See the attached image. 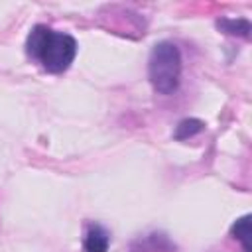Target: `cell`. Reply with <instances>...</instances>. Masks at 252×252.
<instances>
[{"mask_svg": "<svg viewBox=\"0 0 252 252\" xmlns=\"http://www.w3.org/2000/svg\"><path fill=\"white\" fill-rule=\"evenodd\" d=\"M26 51L49 73H63L77 55V41L69 33L53 32L47 26H35L26 41Z\"/></svg>", "mask_w": 252, "mask_h": 252, "instance_id": "cell-1", "label": "cell"}, {"mask_svg": "<svg viewBox=\"0 0 252 252\" xmlns=\"http://www.w3.org/2000/svg\"><path fill=\"white\" fill-rule=\"evenodd\" d=\"M148 77L152 87L161 94H169L177 89L181 77V53L175 43L161 41L154 45L148 59Z\"/></svg>", "mask_w": 252, "mask_h": 252, "instance_id": "cell-2", "label": "cell"}, {"mask_svg": "<svg viewBox=\"0 0 252 252\" xmlns=\"http://www.w3.org/2000/svg\"><path fill=\"white\" fill-rule=\"evenodd\" d=\"M110 242V234L102 224H89L85 238H83V250L85 252H106Z\"/></svg>", "mask_w": 252, "mask_h": 252, "instance_id": "cell-3", "label": "cell"}, {"mask_svg": "<svg viewBox=\"0 0 252 252\" xmlns=\"http://www.w3.org/2000/svg\"><path fill=\"white\" fill-rule=\"evenodd\" d=\"M138 244H140V252H148V250H152V252H171L173 250L171 242L163 234H150L148 238L140 240Z\"/></svg>", "mask_w": 252, "mask_h": 252, "instance_id": "cell-4", "label": "cell"}, {"mask_svg": "<svg viewBox=\"0 0 252 252\" xmlns=\"http://www.w3.org/2000/svg\"><path fill=\"white\" fill-rule=\"evenodd\" d=\"M232 236L238 238L246 252H250V217L244 215L232 224Z\"/></svg>", "mask_w": 252, "mask_h": 252, "instance_id": "cell-5", "label": "cell"}, {"mask_svg": "<svg viewBox=\"0 0 252 252\" xmlns=\"http://www.w3.org/2000/svg\"><path fill=\"white\" fill-rule=\"evenodd\" d=\"M219 28L224 32V33H232V35H242V37H248V32H250V24L246 20H220L219 22Z\"/></svg>", "mask_w": 252, "mask_h": 252, "instance_id": "cell-6", "label": "cell"}, {"mask_svg": "<svg viewBox=\"0 0 252 252\" xmlns=\"http://www.w3.org/2000/svg\"><path fill=\"white\" fill-rule=\"evenodd\" d=\"M201 130H203V122H201V120H195V118L183 120V122H179V126H177L175 138L185 140V138H189V136H193V134H197V132H201Z\"/></svg>", "mask_w": 252, "mask_h": 252, "instance_id": "cell-7", "label": "cell"}]
</instances>
